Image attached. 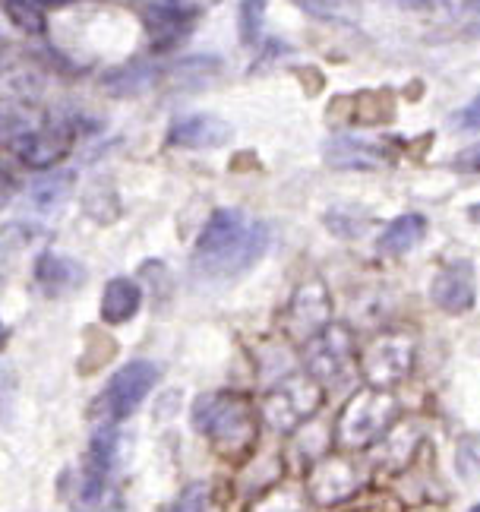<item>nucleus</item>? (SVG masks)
I'll list each match as a JSON object with an SVG mask.
<instances>
[{"label":"nucleus","mask_w":480,"mask_h":512,"mask_svg":"<svg viewBox=\"0 0 480 512\" xmlns=\"http://www.w3.org/2000/svg\"><path fill=\"white\" fill-rule=\"evenodd\" d=\"M4 342H7V326L0 323V345H4Z\"/></svg>","instance_id":"nucleus-28"},{"label":"nucleus","mask_w":480,"mask_h":512,"mask_svg":"<svg viewBox=\"0 0 480 512\" xmlns=\"http://www.w3.org/2000/svg\"><path fill=\"white\" fill-rule=\"evenodd\" d=\"M253 512H304V503H300L294 494H272L269 500L259 503Z\"/></svg>","instance_id":"nucleus-21"},{"label":"nucleus","mask_w":480,"mask_h":512,"mask_svg":"<svg viewBox=\"0 0 480 512\" xmlns=\"http://www.w3.org/2000/svg\"><path fill=\"white\" fill-rule=\"evenodd\" d=\"M471 13L477 16V23H480V0H471Z\"/></svg>","instance_id":"nucleus-26"},{"label":"nucleus","mask_w":480,"mask_h":512,"mask_svg":"<svg viewBox=\"0 0 480 512\" xmlns=\"http://www.w3.org/2000/svg\"><path fill=\"white\" fill-rule=\"evenodd\" d=\"M455 127L458 130H468V133H477L480 130V92L471 98V102L455 114Z\"/></svg>","instance_id":"nucleus-22"},{"label":"nucleus","mask_w":480,"mask_h":512,"mask_svg":"<svg viewBox=\"0 0 480 512\" xmlns=\"http://www.w3.org/2000/svg\"><path fill=\"white\" fill-rule=\"evenodd\" d=\"M433 301L446 313H465L474 307V272L471 263H452L433 279Z\"/></svg>","instance_id":"nucleus-13"},{"label":"nucleus","mask_w":480,"mask_h":512,"mask_svg":"<svg viewBox=\"0 0 480 512\" xmlns=\"http://www.w3.org/2000/svg\"><path fill=\"white\" fill-rule=\"evenodd\" d=\"M471 512H480V506H474V509H471Z\"/></svg>","instance_id":"nucleus-31"},{"label":"nucleus","mask_w":480,"mask_h":512,"mask_svg":"<svg viewBox=\"0 0 480 512\" xmlns=\"http://www.w3.org/2000/svg\"><path fill=\"white\" fill-rule=\"evenodd\" d=\"M294 4L304 10V13H310V16H335V10L342 7V0H294Z\"/></svg>","instance_id":"nucleus-23"},{"label":"nucleus","mask_w":480,"mask_h":512,"mask_svg":"<svg viewBox=\"0 0 480 512\" xmlns=\"http://www.w3.org/2000/svg\"><path fill=\"white\" fill-rule=\"evenodd\" d=\"M158 383V367L152 361H130L120 367L114 377L108 380V386L98 396L92 415L105 424H120L127 421L133 411L146 402V396L152 392V386Z\"/></svg>","instance_id":"nucleus-5"},{"label":"nucleus","mask_w":480,"mask_h":512,"mask_svg":"<svg viewBox=\"0 0 480 512\" xmlns=\"http://www.w3.org/2000/svg\"><path fill=\"white\" fill-rule=\"evenodd\" d=\"M0 54H4V38H0Z\"/></svg>","instance_id":"nucleus-30"},{"label":"nucleus","mask_w":480,"mask_h":512,"mask_svg":"<svg viewBox=\"0 0 480 512\" xmlns=\"http://www.w3.org/2000/svg\"><path fill=\"white\" fill-rule=\"evenodd\" d=\"M427 234V219L417 212H408V215H398V219L383 231V238H379V250L383 253H408L411 247H417L424 241Z\"/></svg>","instance_id":"nucleus-17"},{"label":"nucleus","mask_w":480,"mask_h":512,"mask_svg":"<svg viewBox=\"0 0 480 512\" xmlns=\"http://www.w3.org/2000/svg\"><path fill=\"white\" fill-rule=\"evenodd\" d=\"M64 487L73 512H120V490L114 484V475H105L89 462L67 475Z\"/></svg>","instance_id":"nucleus-8"},{"label":"nucleus","mask_w":480,"mask_h":512,"mask_svg":"<svg viewBox=\"0 0 480 512\" xmlns=\"http://www.w3.org/2000/svg\"><path fill=\"white\" fill-rule=\"evenodd\" d=\"M357 487H360V471L342 456L323 459L310 475V494L316 503H323V506L348 500Z\"/></svg>","instance_id":"nucleus-11"},{"label":"nucleus","mask_w":480,"mask_h":512,"mask_svg":"<svg viewBox=\"0 0 480 512\" xmlns=\"http://www.w3.org/2000/svg\"><path fill=\"white\" fill-rule=\"evenodd\" d=\"M143 304V288L130 279H111L102 294V320L105 323H127L136 317Z\"/></svg>","instance_id":"nucleus-16"},{"label":"nucleus","mask_w":480,"mask_h":512,"mask_svg":"<svg viewBox=\"0 0 480 512\" xmlns=\"http://www.w3.org/2000/svg\"><path fill=\"white\" fill-rule=\"evenodd\" d=\"M383 149H376L373 143L364 140H354V136H335L326 146V162L332 168H376L383 165Z\"/></svg>","instance_id":"nucleus-15"},{"label":"nucleus","mask_w":480,"mask_h":512,"mask_svg":"<svg viewBox=\"0 0 480 512\" xmlns=\"http://www.w3.org/2000/svg\"><path fill=\"white\" fill-rule=\"evenodd\" d=\"M4 4H7V13H10V19L16 26H23L26 32H42L45 29V19H42V13L35 10L32 0H4Z\"/></svg>","instance_id":"nucleus-20"},{"label":"nucleus","mask_w":480,"mask_h":512,"mask_svg":"<svg viewBox=\"0 0 480 512\" xmlns=\"http://www.w3.org/2000/svg\"><path fill=\"white\" fill-rule=\"evenodd\" d=\"M455 165L462 168V171H480V143H477V146H471V149H465L462 155H458Z\"/></svg>","instance_id":"nucleus-24"},{"label":"nucleus","mask_w":480,"mask_h":512,"mask_svg":"<svg viewBox=\"0 0 480 512\" xmlns=\"http://www.w3.org/2000/svg\"><path fill=\"white\" fill-rule=\"evenodd\" d=\"M73 140L76 136L67 124H48L42 130L19 133L13 143V152L26 168H54L57 162H64L70 155Z\"/></svg>","instance_id":"nucleus-9"},{"label":"nucleus","mask_w":480,"mask_h":512,"mask_svg":"<svg viewBox=\"0 0 480 512\" xmlns=\"http://www.w3.org/2000/svg\"><path fill=\"white\" fill-rule=\"evenodd\" d=\"M70 184H73V174H48L42 177L35 187H32V206L38 212H54L67 203L70 196Z\"/></svg>","instance_id":"nucleus-18"},{"label":"nucleus","mask_w":480,"mask_h":512,"mask_svg":"<svg viewBox=\"0 0 480 512\" xmlns=\"http://www.w3.org/2000/svg\"><path fill=\"white\" fill-rule=\"evenodd\" d=\"M405 4H427V0H405Z\"/></svg>","instance_id":"nucleus-29"},{"label":"nucleus","mask_w":480,"mask_h":512,"mask_svg":"<svg viewBox=\"0 0 480 512\" xmlns=\"http://www.w3.org/2000/svg\"><path fill=\"white\" fill-rule=\"evenodd\" d=\"M231 124L222 121L215 114H187L177 117L168 130V143L171 146H184V149H212V146H225L231 140Z\"/></svg>","instance_id":"nucleus-12"},{"label":"nucleus","mask_w":480,"mask_h":512,"mask_svg":"<svg viewBox=\"0 0 480 512\" xmlns=\"http://www.w3.org/2000/svg\"><path fill=\"white\" fill-rule=\"evenodd\" d=\"M360 367H364V377L373 389H392L414 367V342L405 332H383L367 345Z\"/></svg>","instance_id":"nucleus-6"},{"label":"nucleus","mask_w":480,"mask_h":512,"mask_svg":"<svg viewBox=\"0 0 480 512\" xmlns=\"http://www.w3.org/2000/svg\"><path fill=\"white\" fill-rule=\"evenodd\" d=\"M263 7L266 0H244L240 4V35H244L247 45H253L259 38V29H263Z\"/></svg>","instance_id":"nucleus-19"},{"label":"nucleus","mask_w":480,"mask_h":512,"mask_svg":"<svg viewBox=\"0 0 480 512\" xmlns=\"http://www.w3.org/2000/svg\"><path fill=\"white\" fill-rule=\"evenodd\" d=\"M398 418V402L389 389H360L342 408L335 427V440L345 449H367L389 433Z\"/></svg>","instance_id":"nucleus-3"},{"label":"nucleus","mask_w":480,"mask_h":512,"mask_svg":"<svg viewBox=\"0 0 480 512\" xmlns=\"http://www.w3.org/2000/svg\"><path fill=\"white\" fill-rule=\"evenodd\" d=\"M332 320V301H329V291L323 282H307L300 285L297 294L291 298V307H288V329L291 336L297 339H310L316 336L319 329H326Z\"/></svg>","instance_id":"nucleus-10"},{"label":"nucleus","mask_w":480,"mask_h":512,"mask_svg":"<svg viewBox=\"0 0 480 512\" xmlns=\"http://www.w3.org/2000/svg\"><path fill=\"white\" fill-rule=\"evenodd\" d=\"M35 282L48 294H64V291H73L86 282V269L76 260H70V256L42 253L35 260Z\"/></svg>","instance_id":"nucleus-14"},{"label":"nucleus","mask_w":480,"mask_h":512,"mask_svg":"<svg viewBox=\"0 0 480 512\" xmlns=\"http://www.w3.org/2000/svg\"><path fill=\"white\" fill-rule=\"evenodd\" d=\"M193 424L203 437L222 449L225 456H237L256 440V411L250 399L237 392H209L193 402Z\"/></svg>","instance_id":"nucleus-2"},{"label":"nucleus","mask_w":480,"mask_h":512,"mask_svg":"<svg viewBox=\"0 0 480 512\" xmlns=\"http://www.w3.org/2000/svg\"><path fill=\"white\" fill-rule=\"evenodd\" d=\"M266 250L269 228L263 222L247 219L237 209H218L196 238L193 269L212 282L234 279V275L247 272L253 263L263 260Z\"/></svg>","instance_id":"nucleus-1"},{"label":"nucleus","mask_w":480,"mask_h":512,"mask_svg":"<svg viewBox=\"0 0 480 512\" xmlns=\"http://www.w3.org/2000/svg\"><path fill=\"white\" fill-rule=\"evenodd\" d=\"M13 190H16V181H13V174L0 165V206H7L13 200Z\"/></svg>","instance_id":"nucleus-25"},{"label":"nucleus","mask_w":480,"mask_h":512,"mask_svg":"<svg viewBox=\"0 0 480 512\" xmlns=\"http://www.w3.org/2000/svg\"><path fill=\"white\" fill-rule=\"evenodd\" d=\"M319 405H323V386H319L310 373H288L278 380L263 399V418L272 430L291 433L300 424H307Z\"/></svg>","instance_id":"nucleus-4"},{"label":"nucleus","mask_w":480,"mask_h":512,"mask_svg":"<svg viewBox=\"0 0 480 512\" xmlns=\"http://www.w3.org/2000/svg\"><path fill=\"white\" fill-rule=\"evenodd\" d=\"M168 512H187V506H184V500H180V503H174V506H171Z\"/></svg>","instance_id":"nucleus-27"},{"label":"nucleus","mask_w":480,"mask_h":512,"mask_svg":"<svg viewBox=\"0 0 480 512\" xmlns=\"http://www.w3.org/2000/svg\"><path fill=\"white\" fill-rule=\"evenodd\" d=\"M351 354H354L351 332L345 326L329 323L326 329H319L316 336L307 339L304 364H307V373L319 386L338 383V380H345V373L351 367Z\"/></svg>","instance_id":"nucleus-7"}]
</instances>
